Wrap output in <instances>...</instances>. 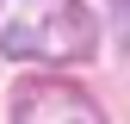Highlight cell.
<instances>
[{
    "label": "cell",
    "mask_w": 130,
    "mask_h": 124,
    "mask_svg": "<svg viewBox=\"0 0 130 124\" xmlns=\"http://www.w3.org/2000/svg\"><path fill=\"white\" fill-rule=\"evenodd\" d=\"M0 50L25 62H87L93 12L80 0H0Z\"/></svg>",
    "instance_id": "6da1fadb"
},
{
    "label": "cell",
    "mask_w": 130,
    "mask_h": 124,
    "mask_svg": "<svg viewBox=\"0 0 130 124\" xmlns=\"http://www.w3.org/2000/svg\"><path fill=\"white\" fill-rule=\"evenodd\" d=\"M12 118H25V124H50V118L93 124V118H99V105H93L80 87H62V81H25V87H12Z\"/></svg>",
    "instance_id": "7a4b0ae2"
},
{
    "label": "cell",
    "mask_w": 130,
    "mask_h": 124,
    "mask_svg": "<svg viewBox=\"0 0 130 124\" xmlns=\"http://www.w3.org/2000/svg\"><path fill=\"white\" fill-rule=\"evenodd\" d=\"M105 6H111V37L130 43V0H105Z\"/></svg>",
    "instance_id": "3957f363"
}]
</instances>
